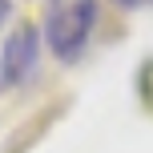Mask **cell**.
<instances>
[{"label":"cell","mask_w":153,"mask_h":153,"mask_svg":"<svg viewBox=\"0 0 153 153\" xmlns=\"http://www.w3.org/2000/svg\"><path fill=\"white\" fill-rule=\"evenodd\" d=\"M97 24V0H48L45 4V45L56 61L73 65L89 48Z\"/></svg>","instance_id":"obj_1"},{"label":"cell","mask_w":153,"mask_h":153,"mask_svg":"<svg viewBox=\"0 0 153 153\" xmlns=\"http://www.w3.org/2000/svg\"><path fill=\"white\" fill-rule=\"evenodd\" d=\"M113 4H117V8H149L153 0H113Z\"/></svg>","instance_id":"obj_4"},{"label":"cell","mask_w":153,"mask_h":153,"mask_svg":"<svg viewBox=\"0 0 153 153\" xmlns=\"http://www.w3.org/2000/svg\"><path fill=\"white\" fill-rule=\"evenodd\" d=\"M8 16H12V0H0V36H4V24H8Z\"/></svg>","instance_id":"obj_3"},{"label":"cell","mask_w":153,"mask_h":153,"mask_svg":"<svg viewBox=\"0 0 153 153\" xmlns=\"http://www.w3.org/2000/svg\"><path fill=\"white\" fill-rule=\"evenodd\" d=\"M40 61V36L32 24H20L12 36L4 40V56H0V81L4 85H24L36 73Z\"/></svg>","instance_id":"obj_2"}]
</instances>
